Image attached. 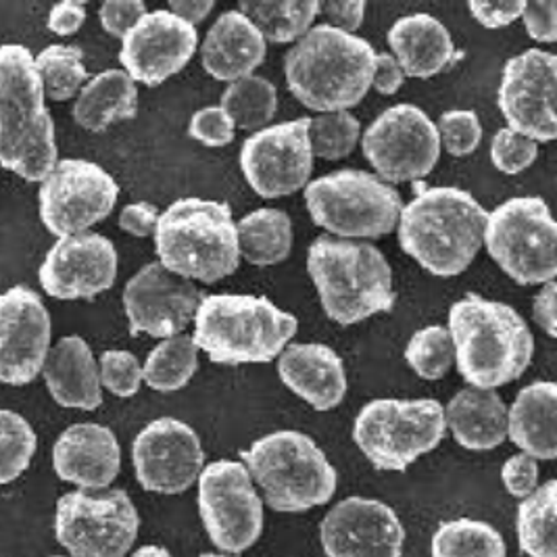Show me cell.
<instances>
[{
  "label": "cell",
  "mask_w": 557,
  "mask_h": 557,
  "mask_svg": "<svg viewBox=\"0 0 557 557\" xmlns=\"http://www.w3.org/2000/svg\"><path fill=\"white\" fill-rule=\"evenodd\" d=\"M374 47L349 32L313 26L284 57L290 95L311 111H349L366 99L376 70Z\"/></svg>",
  "instance_id": "1"
},
{
  "label": "cell",
  "mask_w": 557,
  "mask_h": 557,
  "mask_svg": "<svg viewBox=\"0 0 557 557\" xmlns=\"http://www.w3.org/2000/svg\"><path fill=\"white\" fill-rule=\"evenodd\" d=\"M488 213L456 186L422 188L399 220V247L432 276L463 274L484 245Z\"/></svg>",
  "instance_id": "2"
},
{
  "label": "cell",
  "mask_w": 557,
  "mask_h": 557,
  "mask_svg": "<svg viewBox=\"0 0 557 557\" xmlns=\"http://www.w3.org/2000/svg\"><path fill=\"white\" fill-rule=\"evenodd\" d=\"M449 332L456 345L457 372L474 388L506 386L531 366L534 336L509 305L470 293L451 305Z\"/></svg>",
  "instance_id": "3"
},
{
  "label": "cell",
  "mask_w": 557,
  "mask_h": 557,
  "mask_svg": "<svg viewBox=\"0 0 557 557\" xmlns=\"http://www.w3.org/2000/svg\"><path fill=\"white\" fill-rule=\"evenodd\" d=\"M36 59L22 45L0 51V161L26 182H45L57 168V140Z\"/></svg>",
  "instance_id": "4"
},
{
  "label": "cell",
  "mask_w": 557,
  "mask_h": 557,
  "mask_svg": "<svg viewBox=\"0 0 557 557\" xmlns=\"http://www.w3.org/2000/svg\"><path fill=\"white\" fill-rule=\"evenodd\" d=\"M307 272L324 313L338 326H354L395 305L391 265L366 240L318 236L307 251Z\"/></svg>",
  "instance_id": "5"
},
{
  "label": "cell",
  "mask_w": 557,
  "mask_h": 557,
  "mask_svg": "<svg viewBox=\"0 0 557 557\" xmlns=\"http://www.w3.org/2000/svg\"><path fill=\"white\" fill-rule=\"evenodd\" d=\"M154 249L170 272L203 284L232 276L243 257L230 205L197 197L177 199L161 213Z\"/></svg>",
  "instance_id": "6"
},
{
  "label": "cell",
  "mask_w": 557,
  "mask_h": 557,
  "mask_svg": "<svg viewBox=\"0 0 557 557\" xmlns=\"http://www.w3.org/2000/svg\"><path fill=\"white\" fill-rule=\"evenodd\" d=\"M299 320L268 297L207 295L195 318V343L213 363H268L284 354Z\"/></svg>",
  "instance_id": "7"
},
{
  "label": "cell",
  "mask_w": 557,
  "mask_h": 557,
  "mask_svg": "<svg viewBox=\"0 0 557 557\" xmlns=\"http://www.w3.org/2000/svg\"><path fill=\"white\" fill-rule=\"evenodd\" d=\"M240 456L274 511H309L326 506L336 493L338 474L334 466L305 432H270Z\"/></svg>",
  "instance_id": "8"
},
{
  "label": "cell",
  "mask_w": 557,
  "mask_h": 557,
  "mask_svg": "<svg viewBox=\"0 0 557 557\" xmlns=\"http://www.w3.org/2000/svg\"><path fill=\"white\" fill-rule=\"evenodd\" d=\"M305 205L315 226L345 240L391 234L406 209L393 184L361 170H338L309 182Z\"/></svg>",
  "instance_id": "9"
},
{
  "label": "cell",
  "mask_w": 557,
  "mask_h": 557,
  "mask_svg": "<svg viewBox=\"0 0 557 557\" xmlns=\"http://www.w3.org/2000/svg\"><path fill=\"white\" fill-rule=\"evenodd\" d=\"M445 432V407L436 399H374L357 413L354 441L376 470L406 472Z\"/></svg>",
  "instance_id": "10"
},
{
  "label": "cell",
  "mask_w": 557,
  "mask_h": 557,
  "mask_svg": "<svg viewBox=\"0 0 557 557\" xmlns=\"http://www.w3.org/2000/svg\"><path fill=\"white\" fill-rule=\"evenodd\" d=\"M484 247L522 286L557 278V220L541 197H513L488 213Z\"/></svg>",
  "instance_id": "11"
},
{
  "label": "cell",
  "mask_w": 557,
  "mask_h": 557,
  "mask_svg": "<svg viewBox=\"0 0 557 557\" xmlns=\"http://www.w3.org/2000/svg\"><path fill=\"white\" fill-rule=\"evenodd\" d=\"M138 531V509L122 488H77L57 502L54 536L72 557H126Z\"/></svg>",
  "instance_id": "12"
},
{
  "label": "cell",
  "mask_w": 557,
  "mask_h": 557,
  "mask_svg": "<svg viewBox=\"0 0 557 557\" xmlns=\"http://www.w3.org/2000/svg\"><path fill=\"white\" fill-rule=\"evenodd\" d=\"M197 504L211 543L230 556L251 549L263 532V499L245 461L220 459L205 466Z\"/></svg>",
  "instance_id": "13"
},
{
  "label": "cell",
  "mask_w": 557,
  "mask_h": 557,
  "mask_svg": "<svg viewBox=\"0 0 557 557\" xmlns=\"http://www.w3.org/2000/svg\"><path fill=\"white\" fill-rule=\"evenodd\" d=\"M441 147L438 126L409 102L386 109L361 136L363 157L388 184L429 176L441 159Z\"/></svg>",
  "instance_id": "14"
},
{
  "label": "cell",
  "mask_w": 557,
  "mask_h": 557,
  "mask_svg": "<svg viewBox=\"0 0 557 557\" xmlns=\"http://www.w3.org/2000/svg\"><path fill=\"white\" fill-rule=\"evenodd\" d=\"M117 197V182L101 165L63 159L40 184V220L57 238L82 234L111 215Z\"/></svg>",
  "instance_id": "15"
},
{
  "label": "cell",
  "mask_w": 557,
  "mask_h": 557,
  "mask_svg": "<svg viewBox=\"0 0 557 557\" xmlns=\"http://www.w3.org/2000/svg\"><path fill=\"white\" fill-rule=\"evenodd\" d=\"M311 117L265 127L240 149V170L261 199H282L307 188L313 172Z\"/></svg>",
  "instance_id": "16"
},
{
  "label": "cell",
  "mask_w": 557,
  "mask_h": 557,
  "mask_svg": "<svg viewBox=\"0 0 557 557\" xmlns=\"http://www.w3.org/2000/svg\"><path fill=\"white\" fill-rule=\"evenodd\" d=\"M497 104L513 132L534 143L557 140V54L529 49L511 57Z\"/></svg>",
  "instance_id": "17"
},
{
  "label": "cell",
  "mask_w": 557,
  "mask_h": 557,
  "mask_svg": "<svg viewBox=\"0 0 557 557\" xmlns=\"http://www.w3.org/2000/svg\"><path fill=\"white\" fill-rule=\"evenodd\" d=\"M132 466L138 484L159 495H180L199 482L205 451L199 434L176 418H157L136 434Z\"/></svg>",
  "instance_id": "18"
},
{
  "label": "cell",
  "mask_w": 557,
  "mask_h": 557,
  "mask_svg": "<svg viewBox=\"0 0 557 557\" xmlns=\"http://www.w3.org/2000/svg\"><path fill=\"white\" fill-rule=\"evenodd\" d=\"M203 295L193 280L170 272L161 261L143 265L124 288L129 334L174 338L195 322Z\"/></svg>",
  "instance_id": "19"
},
{
  "label": "cell",
  "mask_w": 557,
  "mask_h": 557,
  "mask_svg": "<svg viewBox=\"0 0 557 557\" xmlns=\"http://www.w3.org/2000/svg\"><path fill=\"white\" fill-rule=\"evenodd\" d=\"M51 313L40 295L24 284L9 288L0 299V381H36L51 354Z\"/></svg>",
  "instance_id": "20"
},
{
  "label": "cell",
  "mask_w": 557,
  "mask_h": 557,
  "mask_svg": "<svg viewBox=\"0 0 557 557\" xmlns=\"http://www.w3.org/2000/svg\"><path fill=\"white\" fill-rule=\"evenodd\" d=\"M120 257L99 232H82L59 238L45 257L38 278L45 293L59 301L95 299L117 278Z\"/></svg>",
  "instance_id": "21"
},
{
  "label": "cell",
  "mask_w": 557,
  "mask_h": 557,
  "mask_svg": "<svg viewBox=\"0 0 557 557\" xmlns=\"http://www.w3.org/2000/svg\"><path fill=\"white\" fill-rule=\"evenodd\" d=\"M199 47L195 26L180 20L170 9L147 13L122 40L120 63L134 82L161 86L180 74Z\"/></svg>",
  "instance_id": "22"
},
{
  "label": "cell",
  "mask_w": 557,
  "mask_h": 557,
  "mask_svg": "<svg viewBox=\"0 0 557 557\" xmlns=\"http://www.w3.org/2000/svg\"><path fill=\"white\" fill-rule=\"evenodd\" d=\"M320 539L329 557H401L406 529L379 499L347 497L324 516Z\"/></svg>",
  "instance_id": "23"
},
{
  "label": "cell",
  "mask_w": 557,
  "mask_h": 557,
  "mask_svg": "<svg viewBox=\"0 0 557 557\" xmlns=\"http://www.w3.org/2000/svg\"><path fill=\"white\" fill-rule=\"evenodd\" d=\"M52 468L63 482L86 491L109 488L122 470V447L111 429L84 422L59 434Z\"/></svg>",
  "instance_id": "24"
},
{
  "label": "cell",
  "mask_w": 557,
  "mask_h": 557,
  "mask_svg": "<svg viewBox=\"0 0 557 557\" xmlns=\"http://www.w3.org/2000/svg\"><path fill=\"white\" fill-rule=\"evenodd\" d=\"M278 376L305 404L330 411L347 395L345 363L334 349L322 343H295L278 357Z\"/></svg>",
  "instance_id": "25"
},
{
  "label": "cell",
  "mask_w": 557,
  "mask_h": 557,
  "mask_svg": "<svg viewBox=\"0 0 557 557\" xmlns=\"http://www.w3.org/2000/svg\"><path fill=\"white\" fill-rule=\"evenodd\" d=\"M265 54L268 40L259 27L240 9H232L209 27L201 47V63L213 79L232 84L253 76Z\"/></svg>",
  "instance_id": "26"
},
{
  "label": "cell",
  "mask_w": 557,
  "mask_h": 557,
  "mask_svg": "<svg viewBox=\"0 0 557 557\" xmlns=\"http://www.w3.org/2000/svg\"><path fill=\"white\" fill-rule=\"evenodd\" d=\"M42 376L57 406L84 411L102 406L101 366L90 345L77 334L61 338L52 347Z\"/></svg>",
  "instance_id": "27"
},
{
  "label": "cell",
  "mask_w": 557,
  "mask_h": 557,
  "mask_svg": "<svg viewBox=\"0 0 557 557\" xmlns=\"http://www.w3.org/2000/svg\"><path fill=\"white\" fill-rule=\"evenodd\" d=\"M388 47L407 77L429 79L456 61V45L449 29L429 13H411L388 29Z\"/></svg>",
  "instance_id": "28"
},
{
  "label": "cell",
  "mask_w": 557,
  "mask_h": 557,
  "mask_svg": "<svg viewBox=\"0 0 557 557\" xmlns=\"http://www.w3.org/2000/svg\"><path fill=\"white\" fill-rule=\"evenodd\" d=\"M447 429L468 451H493L509 436V407L497 391L461 388L445 407Z\"/></svg>",
  "instance_id": "29"
},
{
  "label": "cell",
  "mask_w": 557,
  "mask_h": 557,
  "mask_svg": "<svg viewBox=\"0 0 557 557\" xmlns=\"http://www.w3.org/2000/svg\"><path fill=\"white\" fill-rule=\"evenodd\" d=\"M509 438L527 456L557 459V382L524 386L509 407Z\"/></svg>",
  "instance_id": "30"
},
{
  "label": "cell",
  "mask_w": 557,
  "mask_h": 557,
  "mask_svg": "<svg viewBox=\"0 0 557 557\" xmlns=\"http://www.w3.org/2000/svg\"><path fill=\"white\" fill-rule=\"evenodd\" d=\"M136 113L138 88L126 70H107L88 79L74 104L77 126L97 134L115 122L134 120Z\"/></svg>",
  "instance_id": "31"
},
{
  "label": "cell",
  "mask_w": 557,
  "mask_h": 557,
  "mask_svg": "<svg viewBox=\"0 0 557 557\" xmlns=\"http://www.w3.org/2000/svg\"><path fill=\"white\" fill-rule=\"evenodd\" d=\"M238 238L240 255L251 265H278L293 251V222L280 209H255L238 222Z\"/></svg>",
  "instance_id": "32"
},
{
  "label": "cell",
  "mask_w": 557,
  "mask_h": 557,
  "mask_svg": "<svg viewBox=\"0 0 557 557\" xmlns=\"http://www.w3.org/2000/svg\"><path fill=\"white\" fill-rule=\"evenodd\" d=\"M238 9L274 45L299 42L322 13L318 0H243Z\"/></svg>",
  "instance_id": "33"
},
{
  "label": "cell",
  "mask_w": 557,
  "mask_h": 557,
  "mask_svg": "<svg viewBox=\"0 0 557 557\" xmlns=\"http://www.w3.org/2000/svg\"><path fill=\"white\" fill-rule=\"evenodd\" d=\"M520 549L529 557H557V479L520 502L516 516Z\"/></svg>",
  "instance_id": "34"
},
{
  "label": "cell",
  "mask_w": 557,
  "mask_h": 557,
  "mask_svg": "<svg viewBox=\"0 0 557 557\" xmlns=\"http://www.w3.org/2000/svg\"><path fill=\"white\" fill-rule=\"evenodd\" d=\"M432 557H507L506 539L482 520L457 518L432 534Z\"/></svg>",
  "instance_id": "35"
},
{
  "label": "cell",
  "mask_w": 557,
  "mask_h": 557,
  "mask_svg": "<svg viewBox=\"0 0 557 557\" xmlns=\"http://www.w3.org/2000/svg\"><path fill=\"white\" fill-rule=\"evenodd\" d=\"M222 107L238 129L261 132L278 111V92L268 77L249 76L232 82L222 95Z\"/></svg>",
  "instance_id": "36"
},
{
  "label": "cell",
  "mask_w": 557,
  "mask_h": 557,
  "mask_svg": "<svg viewBox=\"0 0 557 557\" xmlns=\"http://www.w3.org/2000/svg\"><path fill=\"white\" fill-rule=\"evenodd\" d=\"M199 347L193 336L161 341L145 361V382L152 391L174 393L184 388L199 368Z\"/></svg>",
  "instance_id": "37"
},
{
  "label": "cell",
  "mask_w": 557,
  "mask_h": 557,
  "mask_svg": "<svg viewBox=\"0 0 557 557\" xmlns=\"http://www.w3.org/2000/svg\"><path fill=\"white\" fill-rule=\"evenodd\" d=\"M36 67L47 97L54 102L72 101L88 84L84 54L77 47L51 45L36 54Z\"/></svg>",
  "instance_id": "38"
},
{
  "label": "cell",
  "mask_w": 557,
  "mask_h": 557,
  "mask_svg": "<svg viewBox=\"0 0 557 557\" xmlns=\"http://www.w3.org/2000/svg\"><path fill=\"white\" fill-rule=\"evenodd\" d=\"M406 359L409 368L424 381H441L456 363V345L451 332L445 326L418 330L407 343Z\"/></svg>",
  "instance_id": "39"
},
{
  "label": "cell",
  "mask_w": 557,
  "mask_h": 557,
  "mask_svg": "<svg viewBox=\"0 0 557 557\" xmlns=\"http://www.w3.org/2000/svg\"><path fill=\"white\" fill-rule=\"evenodd\" d=\"M0 429V482L9 484L29 468L38 449V436L26 418L11 409H2Z\"/></svg>",
  "instance_id": "40"
},
{
  "label": "cell",
  "mask_w": 557,
  "mask_h": 557,
  "mask_svg": "<svg viewBox=\"0 0 557 557\" xmlns=\"http://www.w3.org/2000/svg\"><path fill=\"white\" fill-rule=\"evenodd\" d=\"M361 126L349 111H336V113H320L318 117H311L309 127V140L313 154L326 161H338L354 152L359 143Z\"/></svg>",
  "instance_id": "41"
},
{
  "label": "cell",
  "mask_w": 557,
  "mask_h": 557,
  "mask_svg": "<svg viewBox=\"0 0 557 557\" xmlns=\"http://www.w3.org/2000/svg\"><path fill=\"white\" fill-rule=\"evenodd\" d=\"M436 126H438L443 149L454 157L472 154L481 145V120L474 111H468V109L445 111L438 117Z\"/></svg>",
  "instance_id": "42"
},
{
  "label": "cell",
  "mask_w": 557,
  "mask_h": 557,
  "mask_svg": "<svg viewBox=\"0 0 557 557\" xmlns=\"http://www.w3.org/2000/svg\"><path fill=\"white\" fill-rule=\"evenodd\" d=\"M539 157V143L527 138L511 127H502L491 143V161L507 176L522 174Z\"/></svg>",
  "instance_id": "43"
},
{
  "label": "cell",
  "mask_w": 557,
  "mask_h": 557,
  "mask_svg": "<svg viewBox=\"0 0 557 557\" xmlns=\"http://www.w3.org/2000/svg\"><path fill=\"white\" fill-rule=\"evenodd\" d=\"M99 366L102 386L115 397H134L145 382V366L129 351H104Z\"/></svg>",
  "instance_id": "44"
},
{
  "label": "cell",
  "mask_w": 557,
  "mask_h": 557,
  "mask_svg": "<svg viewBox=\"0 0 557 557\" xmlns=\"http://www.w3.org/2000/svg\"><path fill=\"white\" fill-rule=\"evenodd\" d=\"M236 124L232 122L228 113L224 111V107L220 104H209L199 109L188 124V134L190 138H195L197 143H201L205 147L211 149H220V147H228L234 140Z\"/></svg>",
  "instance_id": "45"
},
{
  "label": "cell",
  "mask_w": 557,
  "mask_h": 557,
  "mask_svg": "<svg viewBox=\"0 0 557 557\" xmlns=\"http://www.w3.org/2000/svg\"><path fill=\"white\" fill-rule=\"evenodd\" d=\"M147 4L143 0H109L99 9L102 29L113 38H126L127 32L147 15Z\"/></svg>",
  "instance_id": "46"
},
{
  "label": "cell",
  "mask_w": 557,
  "mask_h": 557,
  "mask_svg": "<svg viewBox=\"0 0 557 557\" xmlns=\"http://www.w3.org/2000/svg\"><path fill=\"white\" fill-rule=\"evenodd\" d=\"M502 481L507 493L520 502L529 499L539 488V463L527 454L511 456L502 468Z\"/></svg>",
  "instance_id": "47"
},
{
  "label": "cell",
  "mask_w": 557,
  "mask_h": 557,
  "mask_svg": "<svg viewBox=\"0 0 557 557\" xmlns=\"http://www.w3.org/2000/svg\"><path fill=\"white\" fill-rule=\"evenodd\" d=\"M527 2H468L472 17L486 29H502L524 15Z\"/></svg>",
  "instance_id": "48"
},
{
  "label": "cell",
  "mask_w": 557,
  "mask_h": 557,
  "mask_svg": "<svg viewBox=\"0 0 557 557\" xmlns=\"http://www.w3.org/2000/svg\"><path fill=\"white\" fill-rule=\"evenodd\" d=\"M522 20L532 40L557 42V2H527Z\"/></svg>",
  "instance_id": "49"
},
{
  "label": "cell",
  "mask_w": 557,
  "mask_h": 557,
  "mask_svg": "<svg viewBox=\"0 0 557 557\" xmlns=\"http://www.w3.org/2000/svg\"><path fill=\"white\" fill-rule=\"evenodd\" d=\"M161 213L154 205L140 201V203H129L122 209L120 213V228L127 232L129 236L136 238H147L157 234Z\"/></svg>",
  "instance_id": "50"
},
{
  "label": "cell",
  "mask_w": 557,
  "mask_h": 557,
  "mask_svg": "<svg viewBox=\"0 0 557 557\" xmlns=\"http://www.w3.org/2000/svg\"><path fill=\"white\" fill-rule=\"evenodd\" d=\"M86 22V4L67 0L59 2L49 11L47 27L57 36H74L79 27Z\"/></svg>",
  "instance_id": "51"
},
{
  "label": "cell",
  "mask_w": 557,
  "mask_h": 557,
  "mask_svg": "<svg viewBox=\"0 0 557 557\" xmlns=\"http://www.w3.org/2000/svg\"><path fill=\"white\" fill-rule=\"evenodd\" d=\"M322 15L329 26L338 27L343 32L355 34L366 17V2L349 0V2H322Z\"/></svg>",
  "instance_id": "52"
},
{
  "label": "cell",
  "mask_w": 557,
  "mask_h": 557,
  "mask_svg": "<svg viewBox=\"0 0 557 557\" xmlns=\"http://www.w3.org/2000/svg\"><path fill=\"white\" fill-rule=\"evenodd\" d=\"M406 72L401 67V63L395 59V54L391 52H381L376 57V70H374V82L372 88L384 95V97H393L395 92H399V88L406 84Z\"/></svg>",
  "instance_id": "53"
},
{
  "label": "cell",
  "mask_w": 557,
  "mask_h": 557,
  "mask_svg": "<svg viewBox=\"0 0 557 557\" xmlns=\"http://www.w3.org/2000/svg\"><path fill=\"white\" fill-rule=\"evenodd\" d=\"M532 315L539 329L557 341V280L539 290L532 304Z\"/></svg>",
  "instance_id": "54"
},
{
  "label": "cell",
  "mask_w": 557,
  "mask_h": 557,
  "mask_svg": "<svg viewBox=\"0 0 557 557\" xmlns=\"http://www.w3.org/2000/svg\"><path fill=\"white\" fill-rule=\"evenodd\" d=\"M213 2L211 0H174L170 2V11L176 13L180 20H184L190 26H197L205 22V17L213 11Z\"/></svg>",
  "instance_id": "55"
},
{
  "label": "cell",
  "mask_w": 557,
  "mask_h": 557,
  "mask_svg": "<svg viewBox=\"0 0 557 557\" xmlns=\"http://www.w3.org/2000/svg\"><path fill=\"white\" fill-rule=\"evenodd\" d=\"M129 557H172V554L161 545H145V547L136 549Z\"/></svg>",
  "instance_id": "56"
},
{
  "label": "cell",
  "mask_w": 557,
  "mask_h": 557,
  "mask_svg": "<svg viewBox=\"0 0 557 557\" xmlns=\"http://www.w3.org/2000/svg\"><path fill=\"white\" fill-rule=\"evenodd\" d=\"M199 557H238V556H218V554H203V556Z\"/></svg>",
  "instance_id": "57"
},
{
  "label": "cell",
  "mask_w": 557,
  "mask_h": 557,
  "mask_svg": "<svg viewBox=\"0 0 557 557\" xmlns=\"http://www.w3.org/2000/svg\"><path fill=\"white\" fill-rule=\"evenodd\" d=\"M54 557H63V556H54Z\"/></svg>",
  "instance_id": "58"
}]
</instances>
